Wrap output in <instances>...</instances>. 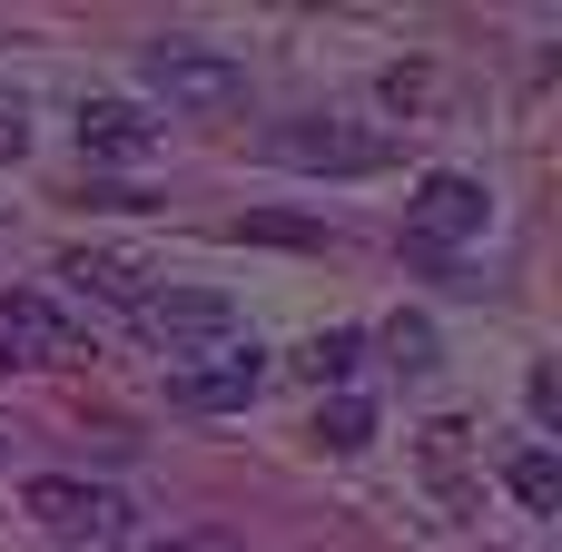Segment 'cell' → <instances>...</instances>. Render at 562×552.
<instances>
[{
    "mask_svg": "<svg viewBox=\"0 0 562 552\" xmlns=\"http://www.w3.org/2000/svg\"><path fill=\"white\" fill-rule=\"evenodd\" d=\"M128 326H138L168 365H198V356L237 346V306H227L217 286H148V296L128 306Z\"/></svg>",
    "mask_w": 562,
    "mask_h": 552,
    "instance_id": "1",
    "label": "cell"
},
{
    "mask_svg": "<svg viewBox=\"0 0 562 552\" xmlns=\"http://www.w3.org/2000/svg\"><path fill=\"white\" fill-rule=\"evenodd\" d=\"M138 79H148V99L198 109V119H217V109L247 99V69H237L227 49H207V40H148V49H138Z\"/></svg>",
    "mask_w": 562,
    "mask_h": 552,
    "instance_id": "2",
    "label": "cell"
},
{
    "mask_svg": "<svg viewBox=\"0 0 562 552\" xmlns=\"http://www.w3.org/2000/svg\"><path fill=\"white\" fill-rule=\"evenodd\" d=\"M267 158L277 168H306V178H375V168H395V138L385 128H356V119H277L267 128Z\"/></svg>",
    "mask_w": 562,
    "mask_h": 552,
    "instance_id": "3",
    "label": "cell"
},
{
    "mask_svg": "<svg viewBox=\"0 0 562 552\" xmlns=\"http://www.w3.org/2000/svg\"><path fill=\"white\" fill-rule=\"evenodd\" d=\"M494 227V198H484V178H464V168H435V178H415V207H405V247L425 257V267H445L454 247H474Z\"/></svg>",
    "mask_w": 562,
    "mask_h": 552,
    "instance_id": "4",
    "label": "cell"
},
{
    "mask_svg": "<svg viewBox=\"0 0 562 552\" xmlns=\"http://www.w3.org/2000/svg\"><path fill=\"white\" fill-rule=\"evenodd\" d=\"M30 523H49L69 552H109L138 514H128V494H109V484H79V474H40L30 484Z\"/></svg>",
    "mask_w": 562,
    "mask_h": 552,
    "instance_id": "5",
    "label": "cell"
},
{
    "mask_svg": "<svg viewBox=\"0 0 562 552\" xmlns=\"http://www.w3.org/2000/svg\"><path fill=\"white\" fill-rule=\"evenodd\" d=\"M89 346V326L59 306V296H40V286H10L0 296V375L10 365H59V356H79Z\"/></svg>",
    "mask_w": 562,
    "mask_h": 552,
    "instance_id": "6",
    "label": "cell"
},
{
    "mask_svg": "<svg viewBox=\"0 0 562 552\" xmlns=\"http://www.w3.org/2000/svg\"><path fill=\"white\" fill-rule=\"evenodd\" d=\"M257 385H267V356L237 336V346H217V356H198L178 375V405L188 415H237V405H257Z\"/></svg>",
    "mask_w": 562,
    "mask_h": 552,
    "instance_id": "7",
    "label": "cell"
},
{
    "mask_svg": "<svg viewBox=\"0 0 562 552\" xmlns=\"http://www.w3.org/2000/svg\"><path fill=\"white\" fill-rule=\"evenodd\" d=\"M79 158L138 168V158H158V119H148L138 99H79Z\"/></svg>",
    "mask_w": 562,
    "mask_h": 552,
    "instance_id": "8",
    "label": "cell"
},
{
    "mask_svg": "<svg viewBox=\"0 0 562 552\" xmlns=\"http://www.w3.org/2000/svg\"><path fill=\"white\" fill-rule=\"evenodd\" d=\"M59 286H89V296H109V306H138L158 277H148L138 257H119V247H69V257H59Z\"/></svg>",
    "mask_w": 562,
    "mask_h": 552,
    "instance_id": "9",
    "label": "cell"
},
{
    "mask_svg": "<svg viewBox=\"0 0 562 552\" xmlns=\"http://www.w3.org/2000/svg\"><path fill=\"white\" fill-rule=\"evenodd\" d=\"M356 356H366V336H356V326H326V336H306V356H296V375H306L316 395H346V375H356Z\"/></svg>",
    "mask_w": 562,
    "mask_h": 552,
    "instance_id": "10",
    "label": "cell"
},
{
    "mask_svg": "<svg viewBox=\"0 0 562 552\" xmlns=\"http://www.w3.org/2000/svg\"><path fill=\"white\" fill-rule=\"evenodd\" d=\"M504 484H514V504H524V514H562V464L543 454V444H524V454L504 464Z\"/></svg>",
    "mask_w": 562,
    "mask_h": 552,
    "instance_id": "11",
    "label": "cell"
},
{
    "mask_svg": "<svg viewBox=\"0 0 562 552\" xmlns=\"http://www.w3.org/2000/svg\"><path fill=\"white\" fill-rule=\"evenodd\" d=\"M366 435H375V405H366V395H326V405H316V444H326V454H356Z\"/></svg>",
    "mask_w": 562,
    "mask_h": 552,
    "instance_id": "12",
    "label": "cell"
},
{
    "mask_svg": "<svg viewBox=\"0 0 562 552\" xmlns=\"http://www.w3.org/2000/svg\"><path fill=\"white\" fill-rule=\"evenodd\" d=\"M425 464H435V484L464 504V425H435V435H425Z\"/></svg>",
    "mask_w": 562,
    "mask_h": 552,
    "instance_id": "13",
    "label": "cell"
},
{
    "mask_svg": "<svg viewBox=\"0 0 562 552\" xmlns=\"http://www.w3.org/2000/svg\"><path fill=\"white\" fill-rule=\"evenodd\" d=\"M385 346H395V365H405V375H425V365H435V326H425V316H395V326H385Z\"/></svg>",
    "mask_w": 562,
    "mask_h": 552,
    "instance_id": "14",
    "label": "cell"
},
{
    "mask_svg": "<svg viewBox=\"0 0 562 552\" xmlns=\"http://www.w3.org/2000/svg\"><path fill=\"white\" fill-rule=\"evenodd\" d=\"M247 237H277V247H326V227H316V217H267V207H247Z\"/></svg>",
    "mask_w": 562,
    "mask_h": 552,
    "instance_id": "15",
    "label": "cell"
},
{
    "mask_svg": "<svg viewBox=\"0 0 562 552\" xmlns=\"http://www.w3.org/2000/svg\"><path fill=\"white\" fill-rule=\"evenodd\" d=\"M10 158H30V109L0 89V168H10Z\"/></svg>",
    "mask_w": 562,
    "mask_h": 552,
    "instance_id": "16",
    "label": "cell"
},
{
    "mask_svg": "<svg viewBox=\"0 0 562 552\" xmlns=\"http://www.w3.org/2000/svg\"><path fill=\"white\" fill-rule=\"evenodd\" d=\"M168 552H247L237 533H168Z\"/></svg>",
    "mask_w": 562,
    "mask_h": 552,
    "instance_id": "17",
    "label": "cell"
}]
</instances>
